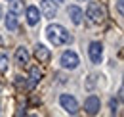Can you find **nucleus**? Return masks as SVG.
Listing matches in <instances>:
<instances>
[{"label":"nucleus","mask_w":124,"mask_h":117,"mask_svg":"<svg viewBox=\"0 0 124 117\" xmlns=\"http://www.w3.org/2000/svg\"><path fill=\"white\" fill-rule=\"evenodd\" d=\"M59 106H61V109H65L69 115H77L78 109H80V104H78V100L75 98V94H69V92L59 94Z\"/></svg>","instance_id":"obj_4"},{"label":"nucleus","mask_w":124,"mask_h":117,"mask_svg":"<svg viewBox=\"0 0 124 117\" xmlns=\"http://www.w3.org/2000/svg\"><path fill=\"white\" fill-rule=\"evenodd\" d=\"M40 19H42V14H40L38 6L31 4V6L25 8V21H27L29 27H36V25L40 23Z\"/></svg>","instance_id":"obj_10"},{"label":"nucleus","mask_w":124,"mask_h":117,"mask_svg":"<svg viewBox=\"0 0 124 117\" xmlns=\"http://www.w3.org/2000/svg\"><path fill=\"white\" fill-rule=\"evenodd\" d=\"M118 98H111L109 100V109H111V115H115V113H118Z\"/></svg>","instance_id":"obj_16"},{"label":"nucleus","mask_w":124,"mask_h":117,"mask_svg":"<svg viewBox=\"0 0 124 117\" xmlns=\"http://www.w3.org/2000/svg\"><path fill=\"white\" fill-rule=\"evenodd\" d=\"M14 61H16V65H19V67H27V65H29V61H31V52H29V48H27L25 44H19L16 48Z\"/></svg>","instance_id":"obj_8"},{"label":"nucleus","mask_w":124,"mask_h":117,"mask_svg":"<svg viewBox=\"0 0 124 117\" xmlns=\"http://www.w3.org/2000/svg\"><path fill=\"white\" fill-rule=\"evenodd\" d=\"M44 35H46V40L52 44V46H55V48H59V46H69V44L75 42L73 33L67 29V27H63L61 23H55L54 19H52V23H48Z\"/></svg>","instance_id":"obj_1"},{"label":"nucleus","mask_w":124,"mask_h":117,"mask_svg":"<svg viewBox=\"0 0 124 117\" xmlns=\"http://www.w3.org/2000/svg\"><path fill=\"white\" fill-rule=\"evenodd\" d=\"M32 56H34V59H36L38 63H50V59H52V50L48 48L46 44L36 42L32 46Z\"/></svg>","instance_id":"obj_7"},{"label":"nucleus","mask_w":124,"mask_h":117,"mask_svg":"<svg viewBox=\"0 0 124 117\" xmlns=\"http://www.w3.org/2000/svg\"><path fill=\"white\" fill-rule=\"evenodd\" d=\"M2 17H4V6H0V21H2Z\"/></svg>","instance_id":"obj_19"},{"label":"nucleus","mask_w":124,"mask_h":117,"mask_svg":"<svg viewBox=\"0 0 124 117\" xmlns=\"http://www.w3.org/2000/svg\"><path fill=\"white\" fill-rule=\"evenodd\" d=\"M6 2H10V0H6Z\"/></svg>","instance_id":"obj_22"},{"label":"nucleus","mask_w":124,"mask_h":117,"mask_svg":"<svg viewBox=\"0 0 124 117\" xmlns=\"http://www.w3.org/2000/svg\"><path fill=\"white\" fill-rule=\"evenodd\" d=\"M38 10H40V14L44 15L46 19L52 21V19L57 17V10H59V6H57L54 0H40V8H38Z\"/></svg>","instance_id":"obj_9"},{"label":"nucleus","mask_w":124,"mask_h":117,"mask_svg":"<svg viewBox=\"0 0 124 117\" xmlns=\"http://www.w3.org/2000/svg\"><path fill=\"white\" fill-rule=\"evenodd\" d=\"M67 15H69L71 23L77 25V27H80L82 21H84V10H82L78 4H71V6H67Z\"/></svg>","instance_id":"obj_12"},{"label":"nucleus","mask_w":124,"mask_h":117,"mask_svg":"<svg viewBox=\"0 0 124 117\" xmlns=\"http://www.w3.org/2000/svg\"><path fill=\"white\" fill-rule=\"evenodd\" d=\"M25 10V0H10V12H14L16 15H23Z\"/></svg>","instance_id":"obj_14"},{"label":"nucleus","mask_w":124,"mask_h":117,"mask_svg":"<svg viewBox=\"0 0 124 117\" xmlns=\"http://www.w3.org/2000/svg\"><path fill=\"white\" fill-rule=\"evenodd\" d=\"M103 52H105V48H103L101 40H92L88 44V58L93 65H99L103 61Z\"/></svg>","instance_id":"obj_5"},{"label":"nucleus","mask_w":124,"mask_h":117,"mask_svg":"<svg viewBox=\"0 0 124 117\" xmlns=\"http://www.w3.org/2000/svg\"><path fill=\"white\" fill-rule=\"evenodd\" d=\"M78 2H86V0H78Z\"/></svg>","instance_id":"obj_21"},{"label":"nucleus","mask_w":124,"mask_h":117,"mask_svg":"<svg viewBox=\"0 0 124 117\" xmlns=\"http://www.w3.org/2000/svg\"><path fill=\"white\" fill-rule=\"evenodd\" d=\"M42 77H44V71H42L38 65H31V67H29V75H27V87L36 88L42 83Z\"/></svg>","instance_id":"obj_11"},{"label":"nucleus","mask_w":124,"mask_h":117,"mask_svg":"<svg viewBox=\"0 0 124 117\" xmlns=\"http://www.w3.org/2000/svg\"><path fill=\"white\" fill-rule=\"evenodd\" d=\"M116 10L118 15H124V0H116Z\"/></svg>","instance_id":"obj_17"},{"label":"nucleus","mask_w":124,"mask_h":117,"mask_svg":"<svg viewBox=\"0 0 124 117\" xmlns=\"http://www.w3.org/2000/svg\"><path fill=\"white\" fill-rule=\"evenodd\" d=\"M84 17H86V19H88L92 25H101V23L105 21V10H103V6H101L99 2L90 0V2L86 4Z\"/></svg>","instance_id":"obj_2"},{"label":"nucleus","mask_w":124,"mask_h":117,"mask_svg":"<svg viewBox=\"0 0 124 117\" xmlns=\"http://www.w3.org/2000/svg\"><path fill=\"white\" fill-rule=\"evenodd\" d=\"M101 111V98L97 94H88L84 98V113L86 115H97Z\"/></svg>","instance_id":"obj_6"},{"label":"nucleus","mask_w":124,"mask_h":117,"mask_svg":"<svg viewBox=\"0 0 124 117\" xmlns=\"http://www.w3.org/2000/svg\"><path fill=\"white\" fill-rule=\"evenodd\" d=\"M4 25H6V31L8 33H16L19 29V15H16L14 12L8 10V14H4Z\"/></svg>","instance_id":"obj_13"},{"label":"nucleus","mask_w":124,"mask_h":117,"mask_svg":"<svg viewBox=\"0 0 124 117\" xmlns=\"http://www.w3.org/2000/svg\"><path fill=\"white\" fill-rule=\"evenodd\" d=\"M10 69V56L6 52H0V75H6Z\"/></svg>","instance_id":"obj_15"},{"label":"nucleus","mask_w":124,"mask_h":117,"mask_svg":"<svg viewBox=\"0 0 124 117\" xmlns=\"http://www.w3.org/2000/svg\"><path fill=\"white\" fill-rule=\"evenodd\" d=\"M59 67L65 71H75L80 67V56L75 50H65L59 56Z\"/></svg>","instance_id":"obj_3"},{"label":"nucleus","mask_w":124,"mask_h":117,"mask_svg":"<svg viewBox=\"0 0 124 117\" xmlns=\"http://www.w3.org/2000/svg\"><path fill=\"white\" fill-rule=\"evenodd\" d=\"M54 2H55V4H57V6H63V4H65V2H67V0H54Z\"/></svg>","instance_id":"obj_18"},{"label":"nucleus","mask_w":124,"mask_h":117,"mask_svg":"<svg viewBox=\"0 0 124 117\" xmlns=\"http://www.w3.org/2000/svg\"><path fill=\"white\" fill-rule=\"evenodd\" d=\"M0 44H4V39H2V37H0Z\"/></svg>","instance_id":"obj_20"}]
</instances>
